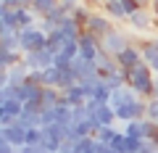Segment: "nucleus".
<instances>
[{
    "mask_svg": "<svg viewBox=\"0 0 158 153\" xmlns=\"http://www.w3.org/2000/svg\"><path fill=\"white\" fill-rule=\"evenodd\" d=\"M127 82L137 90V95L150 98L153 95V85H156V71L150 69L148 61H140V63H135L132 69H127Z\"/></svg>",
    "mask_w": 158,
    "mask_h": 153,
    "instance_id": "nucleus-1",
    "label": "nucleus"
},
{
    "mask_svg": "<svg viewBox=\"0 0 158 153\" xmlns=\"http://www.w3.org/2000/svg\"><path fill=\"white\" fill-rule=\"evenodd\" d=\"M19 42H21V53L40 50V48H48V32L40 27V24L24 27V29H19Z\"/></svg>",
    "mask_w": 158,
    "mask_h": 153,
    "instance_id": "nucleus-2",
    "label": "nucleus"
},
{
    "mask_svg": "<svg viewBox=\"0 0 158 153\" xmlns=\"http://www.w3.org/2000/svg\"><path fill=\"white\" fill-rule=\"evenodd\" d=\"M129 42H135V40H132L124 29L113 27L108 34H103V37H100V50H103V53H111V56H116V53H121L127 45H129Z\"/></svg>",
    "mask_w": 158,
    "mask_h": 153,
    "instance_id": "nucleus-3",
    "label": "nucleus"
},
{
    "mask_svg": "<svg viewBox=\"0 0 158 153\" xmlns=\"http://www.w3.org/2000/svg\"><path fill=\"white\" fill-rule=\"evenodd\" d=\"M132 27V32H140V34H153L156 32V24H158V19H156V13L150 11V8H140V11H135L129 16V21H127Z\"/></svg>",
    "mask_w": 158,
    "mask_h": 153,
    "instance_id": "nucleus-4",
    "label": "nucleus"
},
{
    "mask_svg": "<svg viewBox=\"0 0 158 153\" xmlns=\"http://www.w3.org/2000/svg\"><path fill=\"white\" fill-rule=\"evenodd\" d=\"M116 27V21H113L111 16H108L103 8H95L92 11V16H90V21L85 24V29L87 32H92V34H98V37H103V34H108L111 29Z\"/></svg>",
    "mask_w": 158,
    "mask_h": 153,
    "instance_id": "nucleus-5",
    "label": "nucleus"
},
{
    "mask_svg": "<svg viewBox=\"0 0 158 153\" xmlns=\"http://www.w3.org/2000/svg\"><path fill=\"white\" fill-rule=\"evenodd\" d=\"M24 63L29 69H48L56 63V50L53 48H40V50H29L24 53Z\"/></svg>",
    "mask_w": 158,
    "mask_h": 153,
    "instance_id": "nucleus-6",
    "label": "nucleus"
},
{
    "mask_svg": "<svg viewBox=\"0 0 158 153\" xmlns=\"http://www.w3.org/2000/svg\"><path fill=\"white\" fill-rule=\"evenodd\" d=\"M100 53H103V50H100V37L85 29V32L79 34V56H82V58H90V61H95Z\"/></svg>",
    "mask_w": 158,
    "mask_h": 153,
    "instance_id": "nucleus-7",
    "label": "nucleus"
},
{
    "mask_svg": "<svg viewBox=\"0 0 158 153\" xmlns=\"http://www.w3.org/2000/svg\"><path fill=\"white\" fill-rule=\"evenodd\" d=\"M116 61H118V66H121V69H132L135 63L145 61V58H142V48H140V42H129V45H127L121 53H116Z\"/></svg>",
    "mask_w": 158,
    "mask_h": 153,
    "instance_id": "nucleus-8",
    "label": "nucleus"
},
{
    "mask_svg": "<svg viewBox=\"0 0 158 153\" xmlns=\"http://www.w3.org/2000/svg\"><path fill=\"white\" fill-rule=\"evenodd\" d=\"M71 69L77 71L79 79H90V77H100V69H98V61H90V58L77 56L71 61Z\"/></svg>",
    "mask_w": 158,
    "mask_h": 153,
    "instance_id": "nucleus-9",
    "label": "nucleus"
},
{
    "mask_svg": "<svg viewBox=\"0 0 158 153\" xmlns=\"http://www.w3.org/2000/svg\"><path fill=\"white\" fill-rule=\"evenodd\" d=\"M42 87H45V85H34V82H21V85H19V87H13V90H16V98H19V100L29 103V100H42Z\"/></svg>",
    "mask_w": 158,
    "mask_h": 153,
    "instance_id": "nucleus-10",
    "label": "nucleus"
},
{
    "mask_svg": "<svg viewBox=\"0 0 158 153\" xmlns=\"http://www.w3.org/2000/svg\"><path fill=\"white\" fill-rule=\"evenodd\" d=\"M0 140H8V142H13V145H24V142H27V130L13 121L11 127H0Z\"/></svg>",
    "mask_w": 158,
    "mask_h": 153,
    "instance_id": "nucleus-11",
    "label": "nucleus"
},
{
    "mask_svg": "<svg viewBox=\"0 0 158 153\" xmlns=\"http://www.w3.org/2000/svg\"><path fill=\"white\" fill-rule=\"evenodd\" d=\"M63 100H66L69 106H82V103L90 100V95H87L85 85H82V82H77V85H71V87H66V90H63Z\"/></svg>",
    "mask_w": 158,
    "mask_h": 153,
    "instance_id": "nucleus-12",
    "label": "nucleus"
},
{
    "mask_svg": "<svg viewBox=\"0 0 158 153\" xmlns=\"http://www.w3.org/2000/svg\"><path fill=\"white\" fill-rule=\"evenodd\" d=\"M103 11H106L116 24L118 21H129V13H127V8H124L121 0H106V3H103Z\"/></svg>",
    "mask_w": 158,
    "mask_h": 153,
    "instance_id": "nucleus-13",
    "label": "nucleus"
},
{
    "mask_svg": "<svg viewBox=\"0 0 158 153\" xmlns=\"http://www.w3.org/2000/svg\"><path fill=\"white\" fill-rule=\"evenodd\" d=\"M13 13H16V27H19V29L32 27V24L40 21V16H37V13H34L29 6H19V8H13Z\"/></svg>",
    "mask_w": 158,
    "mask_h": 153,
    "instance_id": "nucleus-14",
    "label": "nucleus"
},
{
    "mask_svg": "<svg viewBox=\"0 0 158 153\" xmlns=\"http://www.w3.org/2000/svg\"><path fill=\"white\" fill-rule=\"evenodd\" d=\"M95 121L100 127H108V124H116V108L111 106V103H103V106H98L95 108Z\"/></svg>",
    "mask_w": 158,
    "mask_h": 153,
    "instance_id": "nucleus-15",
    "label": "nucleus"
},
{
    "mask_svg": "<svg viewBox=\"0 0 158 153\" xmlns=\"http://www.w3.org/2000/svg\"><path fill=\"white\" fill-rule=\"evenodd\" d=\"M63 100V90L61 87H42V106L45 108H53V106H58V103Z\"/></svg>",
    "mask_w": 158,
    "mask_h": 153,
    "instance_id": "nucleus-16",
    "label": "nucleus"
},
{
    "mask_svg": "<svg viewBox=\"0 0 158 153\" xmlns=\"http://www.w3.org/2000/svg\"><path fill=\"white\" fill-rule=\"evenodd\" d=\"M95 61H98V69H100V77H106V74L121 69V66H118V61H116V56H111V53H100Z\"/></svg>",
    "mask_w": 158,
    "mask_h": 153,
    "instance_id": "nucleus-17",
    "label": "nucleus"
},
{
    "mask_svg": "<svg viewBox=\"0 0 158 153\" xmlns=\"http://www.w3.org/2000/svg\"><path fill=\"white\" fill-rule=\"evenodd\" d=\"M111 95H113V90L108 87V82L103 79H98V87H95V92H92V100L98 103V106H103V103H111Z\"/></svg>",
    "mask_w": 158,
    "mask_h": 153,
    "instance_id": "nucleus-18",
    "label": "nucleus"
},
{
    "mask_svg": "<svg viewBox=\"0 0 158 153\" xmlns=\"http://www.w3.org/2000/svg\"><path fill=\"white\" fill-rule=\"evenodd\" d=\"M103 79L108 82V87L111 90H118V87H124V85H129L127 82V69H116V71H111V74H106Z\"/></svg>",
    "mask_w": 158,
    "mask_h": 153,
    "instance_id": "nucleus-19",
    "label": "nucleus"
},
{
    "mask_svg": "<svg viewBox=\"0 0 158 153\" xmlns=\"http://www.w3.org/2000/svg\"><path fill=\"white\" fill-rule=\"evenodd\" d=\"M21 58H24V53H21V50H8V48H0V63H3V69L16 66Z\"/></svg>",
    "mask_w": 158,
    "mask_h": 153,
    "instance_id": "nucleus-20",
    "label": "nucleus"
},
{
    "mask_svg": "<svg viewBox=\"0 0 158 153\" xmlns=\"http://www.w3.org/2000/svg\"><path fill=\"white\" fill-rule=\"evenodd\" d=\"M61 6V0H32V11L37 13V16H48V13L53 11V8H58Z\"/></svg>",
    "mask_w": 158,
    "mask_h": 153,
    "instance_id": "nucleus-21",
    "label": "nucleus"
},
{
    "mask_svg": "<svg viewBox=\"0 0 158 153\" xmlns=\"http://www.w3.org/2000/svg\"><path fill=\"white\" fill-rule=\"evenodd\" d=\"M0 111L11 113V116H21V113H24V100H19L16 95L8 98V100H0Z\"/></svg>",
    "mask_w": 158,
    "mask_h": 153,
    "instance_id": "nucleus-22",
    "label": "nucleus"
},
{
    "mask_svg": "<svg viewBox=\"0 0 158 153\" xmlns=\"http://www.w3.org/2000/svg\"><path fill=\"white\" fill-rule=\"evenodd\" d=\"M118 132H121V130H116V124H108V127H100L95 137H98L100 142H106V145H111V142L116 140V135H118Z\"/></svg>",
    "mask_w": 158,
    "mask_h": 153,
    "instance_id": "nucleus-23",
    "label": "nucleus"
},
{
    "mask_svg": "<svg viewBox=\"0 0 158 153\" xmlns=\"http://www.w3.org/2000/svg\"><path fill=\"white\" fill-rule=\"evenodd\" d=\"M0 27H16V13L11 6H0Z\"/></svg>",
    "mask_w": 158,
    "mask_h": 153,
    "instance_id": "nucleus-24",
    "label": "nucleus"
},
{
    "mask_svg": "<svg viewBox=\"0 0 158 153\" xmlns=\"http://www.w3.org/2000/svg\"><path fill=\"white\" fill-rule=\"evenodd\" d=\"M58 121V113H56V106L53 108H42L40 111V127H50Z\"/></svg>",
    "mask_w": 158,
    "mask_h": 153,
    "instance_id": "nucleus-25",
    "label": "nucleus"
},
{
    "mask_svg": "<svg viewBox=\"0 0 158 153\" xmlns=\"http://www.w3.org/2000/svg\"><path fill=\"white\" fill-rule=\"evenodd\" d=\"M92 11H95V8H90V6H85V3H82V6H79V8H77V11H74V13H71V16H74V19H77V21H79V24H82V27H85V24H87V21H90V16H92Z\"/></svg>",
    "mask_w": 158,
    "mask_h": 153,
    "instance_id": "nucleus-26",
    "label": "nucleus"
},
{
    "mask_svg": "<svg viewBox=\"0 0 158 153\" xmlns=\"http://www.w3.org/2000/svg\"><path fill=\"white\" fill-rule=\"evenodd\" d=\"M124 132H127V135H132V137H140V140H145V137H142V119L127 121V124H124Z\"/></svg>",
    "mask_w": 158,
    "mask_h": 153,
    "instance_id": "nucleus-27",
    "label": "nucleus"
},
{
    "mask_svg": "<svg viewBox=\"0 0 158 153\" xmlns=\"http://www.w3.org/2000/svg\"><path fill=\"white\" fill-rule=\"evenodd\" d=\"M19 153H48V148L42 145V142H37V145L27 142V145H19Z\"/></svg>",
    "mask_w": 158,
    "mask_h": 153,
    "instance_id": "nucleus-28",
    "label": "nucleus"
},
{
    "mask_svg": "<svg viewBox=\"0 0 158 153\" xmlns=\"http://www.w3.org/2000/svg\"><path fill=\"white\" fill-rule=\"evenodd\" d=\"M27 82H34V85H45V74H42V69H29Z\"/></svg>",
    "mask_w": 158,
    "mask_h": 153,
    "instance_id": "nucleus-29",
    "label": "nucleus"
},
{
    "mask_svg": "<svg viewBox=\"0 0 158 153\" xmlns=\"http://www.w3.org/2000/svg\"><path fill=\"white\" fill-rule=\"evenodd\" d=\"M79 6H82V0H61V8H63L66 13H74Z\"/></svg>",
    "mask_w": 158,
    "mask_h": 153,
    "instance_id": "nucleus-30",
    "label": "nucleus"
},
{
    "mask_svg": "<svg viewBox=\"0 0 158 153\" xmlns=\"http://www.w3.org/2000/svg\"><path fill=\"white\" fill-rule=\"evenodd\" d=\"M140 153H158V142L156 140H142Z\"/></svg>",
    "mask_w": 158,
    "mask_h": 153,
    "instance_id": "nucleus-31",
    "label": "nucleus"
},
{
    "mask_svg": "<svg viewBox=\"0 0 158 153\" xmlns=\"http://www.w3.org/2000/svg\"><path fill=\"white\" fill-rule=\"evenodd\" d=\"M13 121H16V116H11V113H6V111H0V127H11Z\"/></svg>",
    "mask_w": 158,
    "mask_h": 153,
    "instance_id": "nucleus-32",
    "label": "nucleus"
},
{
    "mask_svg": "<svg viewBox=\"0 0 158 153\" xmlns=\"http://www.w3.org/2000/svg\"><path fill=\"white\" fill-rule=\"evenodd\" d=\"M74 151H77V142L74 140H63L61 142V153H74Z\"/></svg>",
    "mask_w": 158,
    "mask_h": 153,
    "instance_id": "nucleus-33",
    "label": "nucleus"
},
{
    "mask_svg": "<svg viewBox=\"0 0 158 153\" xmlns=\"http://www.w3.org/2000/svg\"><path fill=\"white\" fill-rule=\"evenodd\" d=\"M148 8H150V11L156 13V19H158V0H150V6H148Z\"/></svg>",
    "mask_w": 158,
    "mask_h": 153,
    "instance_id": "nucleus-34",
    "label": "nucleus"
},
{
    "mask_svg": "<svg viewBox=\"0 0 158 153\" xmlns=\"http://www.w3.org/2000/svg\"><path fill=\"white\" fill-rule=\"evenodd\" d=\"M19 6H32V0H13V8H19Z\"/></svg>",
    "mask_w": 158,
    "mask_h": 153,
    "instance_id": "nucleus-35",
    "label": "nucleus"
},
{
    "mask_svg": "<svg viewBox=\"0 0 158 153\" xmlns=\"http://www.w3.org/2000/svg\"><path fill=\"white\" fill-rule=\"evenodd\" d=\"M150 98H158V74H156V85H153V95ZM150 98H148V100H150Z\"/></svg>",
    "mask_w": 158,
    "mask_h": 153,
    "instance_id": "nucleus-36",
    "label": "nucleus"
},
{
    "mask_svg": "<svg viewBox=\"0 0 158 153\" xmlns=\"http://www.w3.org/2000/svg\"><path fill=\"white\" fill-rule=\"evenodd\" d=\"M148 63H150V69H153V71H156V74H158V56H156V58H153V61H148Z\"/></svg>",
    "mask_w": 158,
    "mask_h": 153,
    "instance_id": "nucleus-37",
    "label": "nucleus"
},
{
    "mask_svg": "<svg viewBox=\"0 0 158 153\" xmlns=\"http://www.w3.org/2000/svg\"><path fill=\"white\" fill-rule=\"evenodd\" d=\"M74 153H79V151H74Z\"/></svg>",
    "mask_w": 158,
    "mask_h": 153,
    "instance_id": "nucleus-38",
    "label": "nucleus"
}]
</instances>
